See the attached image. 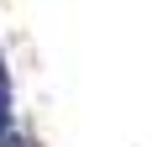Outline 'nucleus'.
Masks as SVG:
<instances>
[{"instance_id": "f257e3e1", "label": "nucleus", "mask_w": 152, "mask_h": 147, "mask_svg": "<svg viewBox=\"0 0 152 147\" xmlns=\"http://www.w3.org/2000/svg\"><path fill=\"white\" fill-rule=\"evenodd\" d=\"M0 147H31L26 121L16 110V84H11V68L5 63H0Z\"/></svg>"}]
</instances>
